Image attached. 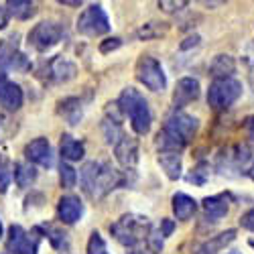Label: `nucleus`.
I'll list each match as a JSON object with an SVG mask.
<instances>
[{
    "instance_id": "nucleus-1",
    "label": "nucleus",
    "mask_w": 254,
    "mask_h": 254,
    "mask_svg": "<svg viewBox=\"0 0 254 254\" xmlns=\"http://www.w3.org/2000/svg\"><path fill=\"white\" fill-rule=\"evenodd\" d=\"M126 181H128V175L120 173L118 169L104 161H88L79 171L81 191L94 201L104 199L116 187H122Z\"/></svg>"
},
{
    "instance_id": "nucleus-2",
    "label": "nucleus",
    "mask_w": 254,
    "mask_h": 254,
    "mask_svg": "<svg viewBox=\"0 0 254 254\" xmlns=\"http://www.w3.org/2000/svg\"><path fill=\"white\" fill-rule=\"evenodd\" d=\"M197 128L199 122L195 116H189L185 112H173L165 120L155 142L161 149V153H179L195 136Z\"/></svg>"
},
{
    "instance_id": "nucleus-3",
    "label": "nucleus",
    "mask_w": 254,
    "mask_h": 254,
    "mask_svg": "<svg viewBox=\"0 0 254 254\" xmlns=\"http://www.w3.org/2000/svg\"><path fill=\"white\" fill-rule=\"evenodd\" d=\"M110 234L116 238V242H120L122 246L130 248V252H134L142 248H151L149 238L153 234V226L146 216L124 214L114 224H110Z\"/></svg>"
},
{
    "instance_id": "nucleus-4",
    "label": "nucleus",
    "mask_w": 254,
    "mask_h": 254,
    "mask_svg": "<svg viewBox=\"0 0 254 254\" xmlns=\"http://www.w3.org/2000/svg\"><path fill=\"white\" fill-rule=\"evenodd\" d=\"M118 106L124 116L130 118V126L132 130L140 136H144L151 130V122H153V114L149 108V102L144 100V96L134 90V88H124L120 98H118Z\"/></svg>"
},
{
    "instance_id": "nucleus-5",
    "label": "nucleus",
    "mask_w": 254,
    "mask_h": 254,
    "mask_svg": "<svg viewBox=\"0 0 254 254\" xmlns=\"http://www.w3.org/2000/svg\"><path fill=\"white\" fill-rule=\"evenodd\" d=\"M242 96V83L234 77L211 81L207 90V104L214 110H226Z\"/></svg>"
},
{
    "instance_id": "nucleus-6",
    "label": "nucleus",
    "mask_w": 254,
    "mask_h": 254,
    "mask_svg": "<svg viewBox=\"0 0 254 254\" xmlns=\"http://www.w3.org/2000/svg\"><path fill=\"white\" fill-rule=\"evenodd\" d=\"M65 37V25L55 23V20H41L39 25H35L29 33V45L35 51H47L51 47H55L59 41Z\"/></svg>"
},
{
    "instance_id": "nucleus-7",
    "label": "nucleus",
    "mask_w": 254,
    "mask_h": 254,
    "mask_svg": "<svg viewBox=\"0 0 254 254\" xmlns=\"http://www.w3.org/2000/svg\"><path fill=\"white\" fill-rule=\"evenodd\" d=\"M43 236V232L37 228H33V232H29L18 226V224H12L8 228V238H6V252L8 254H37V248H39V240Z\"/></svg>"
},
{
    "instance_id": "nucleus-8",
    "label": "nucleus",
    "mask_w": 254,
    "mask_h": 254,
    "mask_svg": "<svg viewBox=\"0 0 254 254\" xmlns=\"http://www.w3.org/2000/svg\"><path fill=\"white\" fill-rule=\"evenodd\" d=\"M136 79L151 92H163L167 88V77L161 63L151 55H142L136 61Z\"/></svg>"
},
{
    "instance_id": "nucleus-9",
    "label": "nucleus",
    "mask_w": 254,
    "mask_h": 254,
    "mask_svg": "<svg viewBox=\"0 0 254 254\" xmlns=\"http://www.w3.org/2000/svg\"><path fill=\"white\" fill-rule=\"evenodd\" d=\"M108 31H110V20L100 4H90L77 18V33L86 37H100Z\"/></svg>"
},
{
    "instance_id": "nucleus-10",
    "label": "nucleus",
    "mask_w": 254,
    "mask_h": 254,
    "mask_svg": "<svg viewBox=\"0 0 254 254\" xmlns=\"http://www.w3.org/2000/svg\"><path fill=\"white\" fill-rule=\"evenodd\" d=\"M29 67V59L18 49V35H10L0 41V73H6L8 69L27 71Z\"/></svg>"
},
{
    "instance_id": "nucleus-11",
    "label": "nucleus",
    "mask_w": 254,
    "mask_h": 254,
    "mask_svg": "<svg viewBox=\"0 0 254 254\" xmlns=\"http://www.w3.org/2000/svg\"><path fill=\"white\" fill-rule=\"evenodd\" d=\"M41 73H43V77L47 81H51V83H65V81H69V79L75 77L77 67H75L73 61L57 55V57H51L45 63L43 69H41Z\"/></svg>"
},
{
    "instance_id": "nucleus-12",
    "label": "nucleus",
    "mask_w": 254,
    "mask_h": 254,
    "mask_svg": "<svg viewBox=\"0 0 254 254\" xmlns=\"http://www.w3.org/2000/svg\"><path fill=\"white\" fill-rule=\"evenodd\" d=\"M102 130H104V138L108 144H118L120 138L124 136L122 130V110L118 102L116 104H108L106 106V112H104V120H102Z\"/></svg>"
},
{
    "instance_id": "nucleus-13",
    "label": "nucleus",
    "mask_w": 254,
    "mask_h": 254,
    "mask_svg": "<svg viewBox=\"0 0 254 254\" xmlns=\"http://www.w3.org/2000/svg\"><path fill=\"white\" fill-rule=\"evenodd\" d=\"M23 102H25V96L18 83L10 81L6 73H0V106L4 110L14 112L23 106Z\"/></svg>"
},
{
    "instance_id": "nucleus-14",
    "label": "nucleus",
    "mask_w": 254,
    "mask_h": 254,
    "mask_svg": "<svg viewBox=\"0 0 254 254\" xmlns=\"http://www.w3.org/2000/svg\"><path fill=\"white\" fill-rule=\"evenodd\" d=\"M25 157L29 163L41 165V167H51L53 165V151H51V144L47 138H35L25 146Z\"/></svg>"
},
{
    "instance_id": "nucleus-15",
    "label": "nucleus",
    "mask_w": 254,
    "mask_h": 254,
    "mask_svg": "<svg viewBox=\"0 0 254 254\" xmlns=\"http://www.w3.org/2000/svg\"><path fill=\"white\" fill-rule=\"evenodd\" d=\"M199 98V81L195 77H181L173 92V106L183 108V106L191 104Z\"/></svg>"
},
{
    "instance_id": "nucleus-16",
    "label": "nucleus",
    "mask_w": 254,
    "mask_h": 254,
    "mask_svg": "<svg viewBox=\"0 0 254 254\" xmlns=\"http://www.w3.org/2000/svg\"><path fill=\"white\" fill-rule=\"evenodd\" d=\"M114 155H116V159L122 167L132 169L138 163V142H136V138L124 134L120 138V142L114 146Z\"/></svg>"
},
{
    "instance_id": "nucleus-17",
    "label": "nucleus",
    "mask_w": 254,
    "mask_h": 254,
    "mask_svg": "<svg viewBox=\"0 0 254 254\" xmlns=\"http://www.w3.org/2000/svg\"><path fill=\"white\" fill-rule=\"evenodd\" d=\"M83 216V203L75 195H63L57 203V218L63 224H75Z\"/></svg>"
},
{
    "instance_id": "nucleus-18",
    "label": "nucleus",
    "mask_w": 254,
    "mask_h": 254,
    "mask_svg": "<svg viewBox=\"0 0 254 254\" xmlns=\"http://www.w3.org/2000/svg\"><path fill=\"white\" fill-rule=\"evenodd\" d=\"M201 205H203L205 218H209L211 222H218V220H222L228 214V211H230V197L226 193L211 195V197H205L201 201Z\"/></svg>"
},
{
    "instance_id": "nucleus-19",
    "label": "nucleus",
    "mask_w": 254,
    "mask_h": 254,
    "mask_svg": "<svg viewBox=\"0 0 254 254\" xmlns=\"http://www.w3.org/2000/svg\"><path fill=\"white\" fill-rule=\"evenodd\" d=\"M250 157V149L248 146H234V149H228L222 159H220V169H222V173L226 171H238V169H242V165L248 161Z\"/></svg>"
},
{
    "instance_id": "nucleus-20",
    "label": "nucleus",
    "mask_w": 254,
    "mask_h": 254,
    "mask_svg": "<svg viewBox=\"0 0 254 254\" xmlns=\"http://www.w3.org/2000/svg\"><path fill=\"white\" fill-rule=\"evenodd\" d=\"M236 71V61L232 55H216L214 61L209 63V75L216 79H230L232 73Z\"/></svg>"
},
{
    "instance_id": "nucleus-21",
    "label": "nucleus",
    "mask_w": 254,
    "mask_h": 254,
    "mask_svg": "<svg viewBox=\"0 0 254 254\" xmlns=\"http://www.w3.org/2000/svg\"><path fill=\"white\" fill-rule=\"evenodd\" d=\"M59 151H61V157L65 161H79V159H83V155H86V146H83L81 140L73 138L71 134H63Z\"/></svg>"
},
{
    "instance_id": "nucleus-22",
    "label": "nucleus",
    "mask_w": 254,
    "mask_h": 254,
    "mask_svg": "<svg viewBox=\"0 0 254 254\" xmlns=\"http://www.w3.org/2000/svg\"><path fill=\"white\" fill-rule=\"evenodd\" d=\"M171 201H173V214L181 222L189 220L195 214V209H197V201L193 197H189L187 193H175Z\"/></svg>"
},
{
    "instance_id": "nucleus-23",
    "label": "nucleus",
    "mask_w": 254,
    "mask_h": 254,
    "mask_svg": "<svg viewBox=\"0 0 254 254\" xmlns=\"http://www.w3.org/2000/svg\"><path fill=\"white\" fill-rule=\"evenodd\" d=\"M234 238H236V230H226V232H222V234L205 240V242L195 250V254H218L222 248H226Z\"/></svg>"
},
{
    "instance_id": "nucleus-24",
    "label": "nucleus",
    "mask_w": 254,
    "mask_h": 254,
    "mask_svg": "<svg viewBox=\"0 0 254 254\" xmlns=\"http://www.w3.org/2000/svg\"><path fill=\"white\" fill-rule=\"evenodd\" d=\"M59 114L67 120V124H71V126H75L79 120H81V114H83V110H81V102L77 100V98H65V100H61L59 102Z\"/></svg>"
},
{
    "instance_id": "nucleus-25",
    "label": "nucleus",
    "mask_w": 254,
    "mask_h": 254,
    "mask_svg": "<svg viewBox=\"0 0 254 254\" xmlns=\"http://www.w3.org/2000/svg\"><path fill=\"white\" fill-rule=\"evenodd\" d=\"M159 165L169 179H179L181 177V155L179 153H161L159 155Z\"/></svg>"
},
{
    "instance_id": "nucleus-26",
    "label": "nucleus",
    "mask_w": 254,
    "mask_h": 254,
    "mask_svg": "<svg viewBox=\"0 0 254 254\" xmlns=\"http://www.w3.org/2000/svg\"><path fill=\"white\" fill-rule=\"evenodd\" d=\"M14 181L18 187H31L37 181V169L31 163H16L14 165Z\"/></svg>"
},
{
    "instance_id": "nucleus-27",
    "label": "nucleus",
    "mask_w": 254,
    "mask_h": 254,
    "mask_svg": "<svg viewBox=\"0 0 254 254\" xmlns=\"http://www.w3.org/2000/svg\"><path fill=\"white\" fill-rule=\"evenodd\" d=\"M8 10V16H14L18 20H27L35 14V2H27V0H10L4 4Z\"/></svg>"
},
{
    "instance_id": "nucleus-28",
    "label": "nucleus",
    "mask_w": 254,
    "mask_h": 254,
    "mask_svg": "<svg viewBox=\"0 0 254 254\" xmlns=\"http://www.w3.org/2000/svg\"><path fill=\"white\" fill-rule=\"evenodd\" d=\"M167 31H169L167 23H146L136 31V37L142 41H149V39H157V37L167 35Z\"/></svg>"
},
{
    "instance_id": "nucleus-29",
    "label": "nucleus",
    "mask_w": 254,
    "mask_h": 254,
    "mask_svg": "<svg viewBox=\"0 0 254 254\" xmlns=\"http://www.w3.org/2000/svg\"><path fill=\"white\" fill-rule=\"evenodd\" d=\"M39 230L43 232V236L49 238V242L53 244V248H57V250L67 248L69 242H67V234H65V232H61V230H57L53 226H39Z\"/></svg>"
},
{
    "instance_id": "nucleus-30",
    "label": "nucleus",
    "mask_w": 254,
    "mask_h": 254,
    "mask_svg": "<svg viewBox=\"0 0 254 254\" xmlns=\"http://www.w3.org/2000/svg\"><path fill=\"white\" fill-rule=\"evenodd\" d=\"M59 181H61V187H65V189H71L75 187L77 183V173H75V169L67 163H63L59 165Z\"/></svg>"
},
{
    "instance_id": "nucleus-31",
    "label": "nucleus",
    "mask_w": 254,
    "mask_h": 254,
    "mask_svg": "<svg viewBox=\"0 0 254 254\" xmlns=\"http://www.w3.org/2000/svg\"><path fill=\"white\" fill-rule=\"evenodd\" d=\"M14 177V171H12V165L8 159L0 157V193H4L6 189L10 187V181Z\"/></svg>"
},
{
    "instance_id": "nucleus-32",
    "label": "nucleus",
    "mask_w": 254,
    "mask_h": 254,
    "mask_svg": "<svg viewBox=\"0 0 254 254\" xmlns=\"http://www.w3.org/2000/svg\"><path fill=\"white\" fill-rule=\"evenodd\" d=\"M209 179V165L207 163H197L191 173L187 175V181L193 183V185H205V181Z\"/></svg>"
},
{
    "instance_id": "nucleus-33",
    "label": "nucleus",
    "mask_w": 254,
    "mask_h": 254,
    "mask_svg": "<svg viewBox=\"0 0 254 254\" xmlns=\"http://www.w3.org/2000/svg\"><path fill=\"white\" fill-rule=\"evenodd\" d=\"M106 252V242L100 236V232H92L90 242H88V254H104Z\"/></svg>"
},
{
    "instance_id": "nucleus-34",
    "label": "nucleus",
    "mask_w": 254,
    "mask_h": 254,
    "mask_svg": "<svg viewBox=\"0 0 254 254\" xmlns=\"http://www.w3.org/2000/svg\"><path fill=\"white\" fill-rule=\"evenodd\" d=\"M120 45H122V39L112 37V39L102 41V43H100V51H102V53H110V51H116Z\"/></svg>"
},
{
    "instance_id": "nucleus-35",
    "label": "nucleus",
    "mask_w": 254,
    "mask_h": 254,
    "mask_svg": "<svg viewBox=\"0 0 254 254\" xmlns=\"http://www.w3.org/2000/svg\"><path fill=\"white\" fill-rule=\"evenodd\" d=\"M185 6H187L185 0H181V2H169V0H161V2H159V8H163L165 12H177V10L185 8Z\"/></svg>"
},
{
    "instance_id": "nucleus-36",
    "label": "nucleus",
    "mask_w": 254,
    "mask_h": 254,
    "mask_svg": "<svg viewBox=\"0 0 254 254\" xmlns=\"http://www.w3.org/2000/svg\"><path fill=\"white\" fill-rule=\"evenodd\" d=\"M240 224H242V228H246V230L254 232V207H252V209H248L246 214L240 218Z\"/></svg>"
},
{
    "instance_id": "nucleus-37",
    "label": "nucleus",
    "mask_w": 254,
    "mask_h": 254,
    "mask_svg": "<svg viewBox=\"0 0 254 254\" xmlns=\"http://www.w3.org/2000/svg\"><path fill=\"white\" fill-rule=\"evenodd\" d=\"M161 224H163V232H161V236H163V238H167V236L173 232V222H171V220H163Z\"/></svg>"
},
{
    "instance_id": "nucleus-38",
    "label": "nucleus",
    "mask_w": 254,
    "mask_h": 254,
    "mask_svg": "<svg viewBox=\"0 0 254 254\" xmlns=\"http://www.w3.org/2000/svg\"><path fill=\"white\" fill-rule=\"evenodd\" d=\"M6 23H8V10H6V6L0 4V29H4Z\"/></svg>"
},
{
    "instance_id": "nucleus-39",
    "label": "nucleus",
    "mask_w": 254,
    "mask_h": 254,
    "mask_svg": "<svg viewBox=\"0 0 254 254\" xmlns=\"http://www.w3.org/2000/svg\"><path fill=\"white\" fill-rule=\"evenodd\" d=\"M246 130H248V136L254 138V116L246 120Z\"/></svg>"
},
{
    "instance_id": "nucleus-40",
    "label": "nucleus",
    "mask_w": 254,
    "mask_h": 254,
    "mask_svg": "<svg viewBox=\"0 0 254 254\" xmlns=\"http://www.w3.org/2000/svg\"><path fill=\"white\" fill-rule=\"evenodd\" d=\"M59 4H63V6H79L81 0H61Z\"/></svg>"
},
{
    "instance_id": "nucleus-41",
    "label": "nucleus",
    "mask_w": 254,
    "mask_h": 254,
    "mask_svg": "<svg viewBox=\"0 0 254 254\" xmlns=\"http://www.w3.org/2000/svg\"><path fill=\"white\" fill-rule=\"evenodd\" d=\"M2 126H4V122L0 120V140H4V130H2Z\"/></svg>"
},
{
    "instance_id": "nucleus-42",
    "label": "nucleus",
    "mask_w": 254,
    "mask_h": 254,
    "mask_svg": "<svg viewBox=\"0 0 254 254\" xmlns=\"http://www.w3.org/2000/svg\"><path fill=\"white\" fill-rule=\"evenodd\" d=\"M248 175L254 179V163H252V167H250V171H248Z\"/></svg>"
},
{
    "instance_id": "nucleus-43",
    "label": "nucleus",
    "mask_w": 254,
    "mask_h": 254,
    "mask_svg": "<svg viewBox=\"0 0 254 254\" xmlns=\"http://www.w3.org/2000/svg\"><path fill=\"white\" fill-rule=\"evenodd\" d=\"M0 238H2V222H0Z\"/></svg>"
},
{
    "instance_id": "nucleus-44",
    "label": "nucleus",
    "mask_w": 254,
    "mask_h": 254,
    "mask_svg": "<svg viewBox=\"0 0 254 254\" xmlns=\"http://www.w3.org/2000/svg\"><path fill=\"white\" fill-rule=\"evenodd\" d=\"M250 244H252V246H254V240H252V242H250Z\"/></svg>"
},
{
    "instance_id": "nucleus-45",
    "label": "nucleus",
    "mask_w": 254,
    "mask_h": 254,
    "mask_svg": "<svg viewBox=\"0 0 254 254\" xmlns=\"http://www.w3.org/2000/svg\"><path fill=\"white\" fill-rule=\"evenodd\" d=\"M104 254H108V252H104Z\"/></svg>"
}]
</instances>
